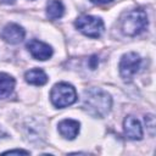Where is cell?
I'll use <instances>...</instances> for the list:
<instances>
[{"label": "cell", "mask_w": 156, "mask_h": 156, "mask_svg": "<svg viewBox=\"0 0 156 156\" xmlns=\"http://www.w3.org/2000/svg\"><path fill=\"white\" fill-rule=\"evenodd\" d=\"M82 106L93 117H105L111 110L112 99L100 88H89L84 90Z\"/></svg>", "instance_id": "1"}, {"label": "cell", "mask_w": 156, "mask_h": 156, "mask_svg": "<svg viewBox=\"0 0 156 156\" xmlns=\"http://www.w3.org/2000/svg\"><path fill=\"white\" fill-rule=\"evenodd\" d=\"M147 15L141 9H135L124 15L121 21V29L128 37H135L143 33L147 27Z\"/></svg>", "instance_id": "2"}, {"label": "cell", "mask_w": 156, "mask_h": 156, "mask_svg": "<svg viewBox=\"0 0 156 156\" xmlns=\"http://www.w3.org/2000/svg\"><path fill=\"white\" fill-rule=\"evenodd\" d=\"M50 100L55 107L63 108L77 101V91L73 85L61 82L52 87L50 91Z\"/></svg>", "instance_id": "3"}, {"label": "cell", "mask_w": 156, "mask_h": 156, "mask_svg": "<svg viewBox=\"0 0 156 156\" xmlns=\"http://www.w3.org/2000/svg\"><path fill=\"white\" fill-rule=\"evenodd\" d=\"M74 24L79 32H82L84 35L89 38H99L104 32L102 20L95 16L82 15L76 20Z\"/></svg>", "instance_id": "4"}, {"label": "cell", "mask_w": 156, "mask_h": 156, "mask_svg": "<svg viewBox=\"0 0 156 156\" xmlns=\"http://www.w3.org/2000/svg\"><path fill=\"white\" fill-rule=\"evenodd\" d=\"M140 65H141V58L136 52L124 54L119 61V73L123 80L130 82L134 74L139 71Z\"/></svg>", "instance_id": "5"}, {"label": "cell", "mask_w": 156, "mask_h": 156, "mask_svg": "<svg viewBox=\"0 0 156 156\" xmlns=\"http://www.w3.org/2000/svg\"><path fill=\"white\" fill-rule=\"evenodd\" d=\"M27 49L34 58L40 60V61H45L52 56V48L49 44L43 43L37 39L29 40L27 43Z\"/></svg>", "instance_id": "6"}, {"label": "cell", "mask_w": 156, "mask_h": 156, "mask_svg": "<svg viewBox=\"0 0 156 156\" xmlns=\"http://www.w3.org/2000/svg\"><path fill=\"white\" fill-rule=\"evenodd\" d=\"M26 32L24 29L16 24V23H9L4 27L2 32H1V38L9 43V44H18L24 39Z\"/></svg>", "instance_id": "7"}, {"label": "cell", "mask_w": 156, "mask_h": 156, "mask_svg": "<svg viewBox=\"0 0 156 156\" xmlns=\"http://www.w3.org/2000/svg\"><path fill=\"white\" fill-rule=\"evenodd\" d=\"M123 129L127 138L132 140H140L143 138V128L140 122L134 116H127L123 121Z\"/></svg>", "instance_id": "8"}, {"label": "cell", "mask_w": 156, "mask_h": 156, "mask_svg": "<svg viewBox=\"0 0 156 156\" xmlns=\"http://www.w3.org/2000/svg\"><path fill=\"white\" fill-rule=\"evenodd\" d=\"M79 127H80V124L78 121L67 118V119H63L58 123V132L63 138L72 140L78 135Z\"/></svg>", "instance_id": "9"}, {"label": "cell", "mask_w": 156, "mask_h": 156, "mask_svg": "<svg viewBox=\"0 0 156 156\" xmlns=\"http://www.w3.org/2000/svg\"><path fill=\"white\" fill-rule=\"evenodd\" d=\"M24 78H26V82L32 85H44L48 82L46 73L39 68H33L27 71L24 74Z\"/></svg>", "instance_id": "10"}, {"label": "cell", "mask_w": 156, "mask_h": 156, "mask_svg": "<svg viewBox=\"0 0 156 156\" xmlns=\"http://www.w3.org/2000/svg\"><path fill=\"white\" fill-rule=\"evenodd\" d=\"M65 7L60 0H49L46 4V16L49 20H57L63 16Z\"/></svg>", "instance_id": "11"}, {"label": "cell", "mask_w": 156, "mask_h": 156, "mask_svg": "<svg viewBox=\"0 0 156 156\" xmlns=\"http://www.w3.org/2000/svg\"><path fill=\"white\" fill-rule=\"evenodd\" d=\"M15 88V79L7 73H0V99L7 98Z\"/></svg>", "instance_id": "12"}, {"label": "cell", "mask_w": 156, "mask_h": 156, "mask_svg": "<svg viewBox=\"0 0 156 156\" xmlns=\"http://www.w3.org/2000/svg\"><path fill=\"white\" fill-rule=\"evenodd\" d=\"M145 123L149 127V129L151 130V134H154V129H155V118L152 115H147L145 116Z\"/></svg>", "instance_id": "13"}, {"label": "cell", "mask_w": 156, "mask_h": 156, "mask_svg": "<svg viewBox=\"0 0 156 156\" xmlns=\"http://www.w3.org/2000/svg\"><path fill=\"white\" fill-rule=\"evenodd\" d=\"M4 154H24V155H28L29 154V151H26V150H18V149H16V150H7V151H5Z\"/></svg>", "instance_id": "14"}, {"label": "cell", "mask_w": 156, "mask_h": 156, "mask_svg": "<svg viewBox=\"0 0 156 156\" xmlns=\"http://www.w3.org/2000/svg\"><path fill=\"white\" fill-rule=\"evenodd\" d=\"M98 62H99L98 61V57L96 56H91V58H90V67H91V69H95Z\"/></svg>", "instance_id": "15"}, {"label": "cell", "mask_w": 156, "mask_h": 156, "mask_svg": "<svg viewBox=\"0 0 156 156\" xmlns=\"http://www.w3.org/2000/svg\"><path fill=\"white\" fill-rule=\"evenodd\" d=\"M91 2H94V4H98V5H105V4H110V2H112L113 0H90Z\"/></svg>", "instance_id": "16"}, {"label": "cell", "mask_w": 156, "mask_h": 156, "mask_svg": "<svg viewBox=\"0 0 156 156\" xmlns=\"http://www.w3.org/2000/svg\"><path fill=\"white\" fill-rule=\"evenodd\" d=\"M2 4H7V5H10V4H13L15 2V0H0Z\"/></svg>", "instance_id": "17"}, {"label": "cell", "mask_w": 156, "mask_h": 156, "mask_svg": "<svg viewBox=\"0 0 156 156\" xmlns=\"http://www.w3.org/2000/svg\"><path fill=\"white\" fill-rule=\"evenodd\" d=\"M1 134H2V132H1V129H0V135H1Z\"/></svg>", "instance_id": "18"}]
</instances>
